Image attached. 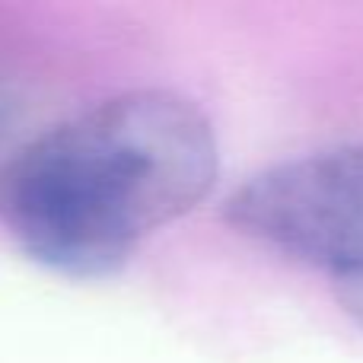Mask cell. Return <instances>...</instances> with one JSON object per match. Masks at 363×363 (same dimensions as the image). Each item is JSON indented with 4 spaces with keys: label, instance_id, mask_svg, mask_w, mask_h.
<instances>
[{
    "label": "cell",
    "instance_id": "obj_1",
    "mask_svg": "<svg viewBox=\"0 0 363 363\" xmlns=\"http://www.w3.org/2000/svg\"><path fill=\"white\" fill-rule=\"evenodd\" d=\"M217 169V131L198 102L176 89H131L35 134L0 163V223L35 264L99 281L194 211Z\"/></svg>",
    "mask_w": 363,
    "mask_h": 363
},
{
    "label": "cell",
    "instance_id": "obj_2",
    "mask_svg": "<svg viewBox=\"0 0 363 363\" xmlns=\"http://www.w3.org/2000/svg\"><path fill=\"white\" fill-rule=\"evenodd\" d=\"M223 217L268 249L332 271L335 281H360L363 144L264 166L226 198Z\"/></svg>",
    "mask_w": 363,
    "mask_h": 363
},
{
    "label": "cell",
    "instance_id": "obj_3",
    "mask_svg": "<svg viewBox=\"0 0 363 363\" xmlns=\"http://www.w3.org/2000/svg\"><path fill=\"white\" fill-rule=\"evenodd\" d=\"M351 315H354V322L363 328V284L357 290H354V300H351Z\"/></svg>",
    "mask_w": 363,
    "mask_h": 363
}]
</instances>
